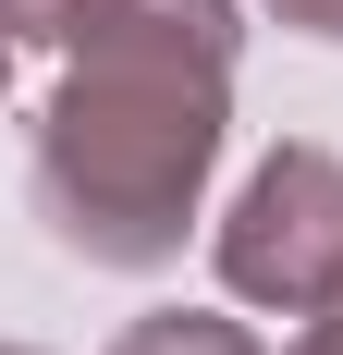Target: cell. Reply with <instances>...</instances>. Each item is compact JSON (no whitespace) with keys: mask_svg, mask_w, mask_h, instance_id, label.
<instances>
[{"mask_svg":"<svg viewBox=\"0 0 343 355\" xmlns=\"http://www.w3.org/2000/svg\"><path fill=\"white\" fill-rule=\"evenodd\" d=\"M221 0H110L86 25V62L37 147V196L86 257H172L221 147Z\"/></svg>","mask_w":343,"mask_h":355,"instance_id":"obj_1","label":"cell"},{"mask_svg":"<svg viewBox=\"0 0 343 355\" xmlns=\"http://www.w3.org/2000/svg\"><path fill=\"white\" fill-rule=\"evenodd\" d=\"M221 270L245 294H282V306H319L343 282V172L319 147H282L270 172L245 184L233 233H221Z\"/></svg>","mask_w":343,"mask_h":355,"instance_id":"obj_2","label":"cell"},{"mask_svg":"<svg viewBox=\"0 0 343 355\" xmlns=\"http://www.w3.org/2000/svg\"><path fill=\"white\" fill-rule=\"evenodd\" d=\"M123 355H245V331H221V319H147Z\"/></svg>","mask_w":343,"mask_h":355,"instance_id":"obj_3","label":"cell"},{"mask_svg":"<svg viewBox=\"0 0 343 355\" xmlns=\"http://www.w3.org/2000/svg\"><path fill=\"white\" fill-rule=\"evenodd\" d=\"M294 355H343V282L319 294V331H307V343H294Z\"/></svg>","mask_w":343,"mask_h":355,"instance_id":"obj_4","label":"cell"},{"mask_svg":"<svg viewBox=\"0 0 343 355\" xmlns=\"http://www.w3.org/2000/svg\"><path fill=\"white\" fill-rule=\"evenodd\" d=\"M294 25H319V37H343V0H282Z\"/></svg>","mask_w":343,"mask_h":355,"instance_id":"obj_5","label":"cell"}]
</instances>
